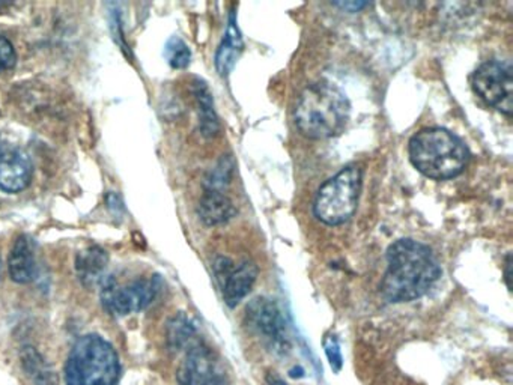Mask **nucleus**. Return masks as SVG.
I'll use <instances>...</instances> for the list:
<instances>
[{
	"mask_svg": "<svg viewBox=\"0 0 513 385\" xmlns=\"http://www.w3.org/2000/svg\"><path fill=\"white\" fill-rule=\"evenodd\" d=\"M387 263L381 292L390 303H408L420 298L441 277L435 254L418 241H396L387 252Z\"/></svg>",
	"mask_w": 513,
	"mask_h": 385,
	"instance_id": "obj_1",
	"label": "nucleus"
},
{
	"mask_svg": "<svg viewBox=\"0 0 513 385\" xmlns=\"http://www.w3.org/2000/svg\"><path fill=\"white\" fill-rule=\"evenodd\" d=\"M350 114L345 94L333 83L318 82L301 92L294 119L303 136L323 141L339 136L350 121Z\"/></svg>",
	"mask_w": 513,
	"mask_h": 385,
	"instance_id": "obj_2",
	"label": "nucleus"
},
{
	"mask_svg": "<svg viewBox=\"0 0 513 385\" xmlns=\"http://www.w3.org/2000/svg\"><path fill=\"white\" fill-rule=\"evenodd\" d=\"M409 160L425 177L443 181L463 173L468 150L459 137L444 128H426L411 137Z\"/></svg>",
	"mask_w": 513,
	"mask_h": 385,
	"instance_id": "obj_3",
	"label": "nucleus"
},
{
	"mask_svg": "<svg viewBox=\"0 0 513 385\" xmlns=\"http://www.w3.org/2000/svg\"><path fill=\"white\" fill-rule=\"evenodd\" d=\"M121 362L114 346L98 335H82L65 364L67 385H118Z\"/></svg>",
	"mask_w": 513,
	"mask_h": 385,
	"instance_id": "obj_4",
	"label": "nucleus"
},
{
	"mask_svg": "<svg viewBox=\"0 0 513 385\" xmlns=\"http://www.w3.org/2000/svg\"><path fill=\"white\" fill-rule=\"evenodd\" d=\"M362 191V170L355 166L342 169L318 190L315 217L328 226H339L354 215Z\"/></svg>",
	"mask_w": 513,
	"mask_h": 385,
	"instance_id": "obj_5",
	"label": "nucleus"
},
{
	"mask_svg": "<svg viewBox=\"0 0 513 385\" xmlns=\"http://www.w3.org/2000/svg\"><path fill=\"white\" fill-rule=\"evenodd\" d=\"M159 276L139 277L125 283L107 277L101 283V304L112 316H128L148 307L159 294Z\"/></svg>",
	"mask_w": 513,
	"mask_h": 385,
	"instance_id": "obj_6",
	"label": "nucleus"
},
{
	"mask_svg": "<svg viewBox=\"0 0 513 385\" xmlns=\"http://www.w3.org/2000/svg\"><path fill=\"white\" fill-rule=\"evenodd\" d=\"M245 324L250 330L264 339L274 353L287 355L289 353L291 342L288 335L287 322L273 299L265 297L252 299L245 308Z\"/></svg>",
	"mask_w": 513,
	"mask_h": 385,
	"instance_id": "obj_7",
	"label": "nucleus"
},
{
	"mask_svg": "<svg viewBox=\"0 0 513 385\" xmlns=\"http://www.w3.org/2000/svg\"><path fill=\"white\" fill-rule=\"evenodd\" d=\"M472 89L486 105L510 116L513 110V74L508 64L490 60L472 74Z\"/></svg>",
	"mask_w": 513,
	"mask_h": 385,
	"instance_id": "obj_8",
	"label": "nucleus"
},
{
	"mask_svg": "<svg viewBox=\"0 0 513 385\" xmlns=\"http://www.w3.org/2000/svg\"><path fill=\"white\" fill-rule=\"evenodd\" d=\"M213 270L222 288L224 303L231 308L236 307L249 295L258 279V267L250 261H244L236 267L231 259L218 256L214 261Z\"/></svg>",
	"mask_w": 513,
	"mask_h": 385,
	"instance_id": "obj_9",
	"label": "nucleus"
},
{
	"mask_svg": "<svg viewBox=\"0 0 513 385\" xmlns=\"http://www.w3.org/2000/svg\"><path fill=\"white\" fill-rule=\"evenodd\" d=\"M33 164L22 146L0 137V190L20 193L31 184Z\"/></svg>",
	"mask_w": 513,
	"mask_h": 385,
	"instance_id": "obj_10",
	"label": "nucleus"
},
{
	"mask_svg": "<svg viewBox=\"0 0 513 385\" xmlns=\"http://www.w3.org/2000/svg\"><path fill=\"white\" fill-rule=\"evenodd\" d=\"M179 385H220L222 375L211 349L202 342H193L187 348L177 373Z\"/></svg>",
	"mask_w": 513,
	"mask_h": 385,
	"instance_id": "obj_11",
	"label": "nucleus"
},
{
	"mask_svg": "<svg viewBox=\"0 0 513 385\" xmlns=\"http://www.w3.org/2000/svg\"><path fill=\"white\" fill-rule=\"evenodd\" d=\"M109 265V254L98 245H91L76 256V274L85 288H96L105 281V272Z\"/></svg>",
	"mask_w": 513,
	"mask_h": 385,
	"instance_id": "obj_12",
	"label": "nucleus"
},
{
	"mask_svg": "<svg viewBox=\"0 0 513 385\" xmlns=\"http://www.w3.org/2000/svg\"><path fill=\"white\" fill-rule=\"evenodd\" d=\"M8 270H10L11 279L15 283L26 285L35 280L37 261H35L32 240L29 236L22 235L15 240L13 250H11Z\"/></svg>",
	"mask_w": 513,
	"mask_h": 385,
	"instance_id": "obj_13",
	"label": "nucleus"
},
{
	"mask_svg": "<svg viewBox=\"0 0 513 385\" xmlns=\"http://www.w3.org/2000/svg\"><path fill=\"white\" fill-rule=\"evenodd\" d=\"M197 213L206 226H218L235 217L236 209L223 191H205Z\"/></svg>",
	"mask_w": 513,
	"mask_h": 385,
	"instance_id": "obj_14",
	"label": "nucleus"
},
{
	"mask_svg": "<svg viewBox=\"0 0 513 385\" xmlns=\"http://www.w3.org/2000/svg\"><path fill=\"white\" fill-rule=\"evenodd\" d=\"M193 94H195L196 103L199 107V127L202 136L206 139L217 136L220 132V123L214 110L213 94L209 91L206 82H204L202 78H195Z\"/></svg>",
	"mask_w": 513,
	"mask_h": 385,
	"instance_id": "obj_15",
	"label": "nucleus"
},
{
	"mask_svg": "<svg viewBox=\"0 0 513 385\" xmlns=\"http://www.w3.org/2000/svg\"><path fill=\"white\" fill-rule=\"evenodd\" d=\"M24 375L32 385H60V378L46 358L32 346H26L20 355Z\"/></svg>",
	"mask_w": 513,
	"mask_h": 385,
	"instance_id": "obj_16",
	"label": "nucleus"
},
{
	"mask_svg": "<svg viewBox=\"0 0 513 385\" xmlns=\"http://www.w3.org/2000/svg\"><path fill=\"white\" fill-rule=\"evenodd\" d=\"M243 38H241L240 29L236 26L235 14H231V20L227 24V31L223 38L222 44L218 47L217 56H215V67L220 76H227L231 73L235 65L238 56L243 51Z\"/></svg>",
	"mask_w": 513,
	"mask_h": 385,
	"instance_id": "obj_17",
	"label": "nucleus"
},
{
	"mask_svg": "<svg viewBox=\"0 0 513 385\" xmlns=\"http://www.w3.org/2000/svg\"><path fill=\"white\" fill-rule=\"evenodd\" d=\"M196 328L193 326L188 317L184 315H178L169 322L168 325V344L169 348L173 351H181L190 346L195 342Z\"/></svg>",
	"mask_w": 513,
	"mask_h": 385,
	"instance_id": "obj_18",
	"label": "nucleus"
},
{
	"mask_svg": "<svg viewBox=\"0 0 513 385\" xmlns=\"http://www.w3.org/2000/svg\"><path fill=\"white\" fill-rule=\"evenodd\" d=\"M234 169H235V163L232 157L223 155L217 166L208 173V177L205 179V190L223 191V188L231 182Z\"/></svg>",
	"mask_w": 513,
	"mask_h": 385,
	"instance_id": "obj_19",
	"label": "nucleus"
},
{
	"mask_svg": "<svg viewBox=\"0 0 513 385\" xmlns=\"http://www.w3.org/2000/svg\"><path fill=\"white\" fill-rule=\"evenodd\" d=\"M164 58L172 69H184L190 64L191 51L181 38L172 37L164 47Z\"/></svg>",
	"mask_w": 513,
	"mask_h": 385,
	"instance_id": "obj_20",
	"label": "nucleus"
},
{
	"mask_svg": "<svg viewBox=\"0 0 513 385\" xmlns=\"http://www.w3.org/2000/svg\"><path fill=\"white\" fill-rule=\"evenodd\" d=\"M324 349H325V355H327L328 362L332 366L333 371L339 373L344 366V357H342L341 344L337 340L336 335H327L324 340Z\"/></svg>",
	"mask_w": 513,
	"mask_h": 385,
	"instance_id": "obj_21",
	"label": "nucleus"
},
{
	"mask_svg": "<svg viewBox=\"0 0 513 385\" xmlns=\"http://www.w3.org/2000/svg\"><path fill=\"white\" fill-rule=\"evenodd\" d=\"M15 62H17V55H15L14 46L11 44L8 38L0 33V73L14 69Z\"/></svg>",
	"mask_w": 513,
	"mask_h": 385,
	"instance_id": "obj_22",
	"label": "nucleus"
},
{
	"mask_svg": "<svg viewBox=\"0 0 513 385\" xmlns=\"http://www.w3.org/2000/svg\"><path fill=\"white\" fill-rule=\"evenodd\" d=\"M334 5L341 6V8L350 11V13H357L364 6H368L369 4H366V2H341V4H334Z\"/></svg>",
	"mask_w": 513,
	"mask_h": 385,
	"instance_id": "obj_23",
	"label": "nucleus"
},
{
	"mask_svg": "<svg viewBox=\"0 0 513 385\" xmlns=\"http://www.w3.org/2000/svg\"><path fill=\"white\" fill-rule=\"evenodd\" d=\"M504 276H506V285H508V290H512V254H508L506 258V270H504Z\"/></svg>",
	"mask_w": 513,
	"mask_h": 385,
	"instance_id": "obj_24",
	"label": "nucleus"
},
{
	"mask_svg": "<svg viewBox=\"0 0 513 385\" xmlns=\"http://www.w3.org/2000/svg\"><path fill=\"white\" fill-rule=\"evenodd\" d=\"M265 380H267V384L269 385H288L282 376L276 373V371H270V373H267Z\"/></svg>",
	"mask_w": 513,
	"mask_h": 385,
	"instance_id": "obj_25",
	"label": "nucleus"
},
{
	"mask_svg": "<svg viewBox=\"0 0 513 385\" xmlns=\"http://www.w3.org/2000/svg\"><path fill=\"white\" fill-rule=\"evenodd\" d=\"M10 5H11L10 2H2V0H0V10H4L5 6H10Z\"/></svg>",
	"mask_w": 513,
	"mask_h": 385,
	"instance_id": "obj_26",
	"label": "nucleus"
},
{
	"mask_svg": "<svg viewBox=\"0 0 513 385\" xmlns=\"http://www.w3.org/2000/svg\"><path fill=\"white\" fill-rule=\"evenodd\" d=\"M0 274H2V259H0Z\"/></svg>",
	"mask_w": 513,
	"mask_h": 385,
	"instance_id": "obj_27",
	"label": "nucleus"
}]
</instances>
